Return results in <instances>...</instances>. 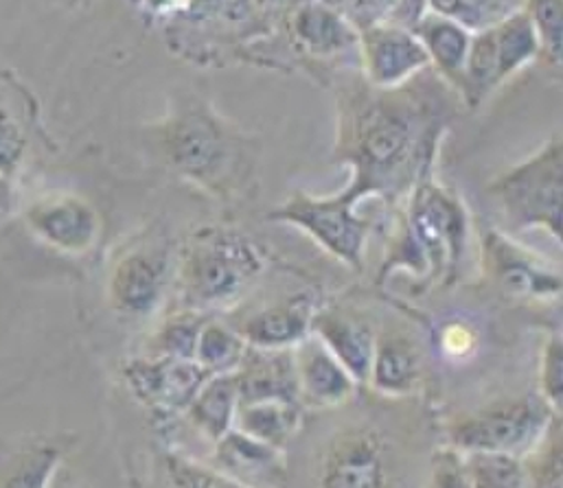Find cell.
Returning <instances> with one entry per match:
<instances>
[{
	"label": "cell",
	"mask_w": 563,
	"mask_h": 488,
	"mask_svg": "<svg viewBox=\"0 0 563 488\" xmlns=\"http://www.w3.org/2000/svg\"><path fill=\"white\" fill-rule=\"evenodd\" d=\"M522 9L538 33L542 55L560 68L563 57V0H525Z\"/></svg>",
	"instance_id": "cell-32"
},
{
	"label": "cell",
	"mask_w": 563,
	"mask_h": 488,
	"mask_svg": "<svg viewBox=\"0 0 563 488\" xmlns=\"http://www.w3.org/2000/svg\"><path fill=\"white\" fill-rule=\"evenodd\" d=\"M540 55V40L525 9L474 31L459 99L472 110L481 108L505 81Z\"/></svg>",
	"instance_id": "cell-6"
},
{
	"label": "cell",
	"mask_w": 563,
	"mask_h": 488,
	"mask_svg": "<svg viewBox=\"0 0 563 488\" xmlns=\"http://www.w3.org/2000/svg\"><path fill=\"white\" fill-rule=\"evenodd\" d=\"M357 204L346 189L335 196L294 191L271 213V220L296 226L344 265L362 269L371 222L357 215Z\"/></svg>",
	"instance_id": "cell-8"
},
{
	"label": "cell",
	"mask_w": 563,
	"mask_h": 488,
	"mask_svg": "<svg viewBox=\"0 0 563 488\" xmlns=\"http://www.w3.org/2000/svg\"><path fill=\"white\" fill-rule=\"evenodd\" d=\"M287 35L296 53L311 59H333L357 51V26L340 11L318 2L298 0L287 15Z\"/></svg>",
	"instance_id": "cell-14"
},
{
	"label": "cell",
	"mask_w": 563,
	"mask_h": 488,
	"mask_svg": "<svg viewBox=\"0 0 563 488\" xmlns=\"http://www.w3.org/2000/svg\"><path fill=\"white\" fill-rule=\"evenodd\" d=\"M2 198H4V178L0 176V204H2Z\"/></svg>",
	"instance_id": "cell-38"
},
{
	"label": "cell",
	"mask_w": 563,
	"mask_h": 488,
	"mask_svg": "<svg viewBox=\"0 0 563 488\" xmlns=\"http://www.w3.org/2000/svg\"><path fill=\"white\" fill-rule=\"evenodd\" d=\"M163 136L176 171L216 196L235 193L251 176L244 136L209 106H189L176 112Z\"/></svg>",
	"instance_id": "cell-4"
},
{
	"label": "cell",
	"mask_w": 563,
	"mask_h": 488,
	"mask_svg": "<svg viewBox=\"0 0 563 488\" xmlns=\"http://www.w3.org/2000/svg\"><path fill=\"white\" fill-rule=\"evenodd\" d=\"M522 7L525 0H428L430 11L448 15L470 31L487 29Z\"/></svg>",
	"instance_id": "cell-28"
},
{
	"label": "cell",
	"mask_w": 563,
	"mask_h": 488,
	"mask_svg": "<svg viewBox=\"0 0 563 488\" xmlns=\"http://www.w3.org/2000/svg\"><path fill=\"white\" fill-rule=\"evenodd\" d=\"M31 99L9 77H0V176L7 180L22 165L31 132Z\"/></svg>",
	"instance_id": "cell-24"
},
{
	"label": "cell",
	"mask_w": 563,
	"mask_h": 488,
	"mask_svg": "<svg viewBox=\"0 0 563 488\" xmlns=\"http://www.w3.org/2000/svg\"><path fill=\"white\" fill-rule=\"evenodd\" d=\"M428 11V0H353L349 20L357 26L397 24L412 29Z\"/></svg>",
	"instance_id": "cell-31"
},
{
	"label": "cell",
	"mask_w": 563,
	"mask_h": 488,
	"mask_svg": "<svg viewBox=\"0 0 563 488\" xmlns=\"http://www.w3.org/2000/svg\"><path fill=\"white\" fill-rule=\"evenodd\" d=\"M318 2H322V4H327V7H331V9L340 11V13H344L346 18H349L351 4H353V0H318Z\"/></svg>",
	"instance_id": "cell-37"
},
{
	"label": "cell",
	"mask_w": 563,
	"mask_h": 488,
	"mask_svg": "<svg viewBox=\"0 0 563 488\" xmlns=\"http://www.w3.org/2000/svg\"><path fill=\"white\" fill-rule=\"evenodd\" d=\"M481 260L487 278L507 296L529 300H558L562 274L540 254L514 242L500 229H485L481 235Z\"/></svg>",
	"instance_id": "cell-9"
},
{
	"label": "cell",
	"mask_w": 563,
	"mask_h": 488,
	"mask_svg": "<svg viewBox=\"0 0 563 488\" xmlns=\"http://www.w3.org/2000/svg\"><path fill=\"white\" fill-rule=\"evenodd\" d=\"M300 403L294 401H249L240 403L235 425L240 432L283 450L300 428Z\"/></svg>",
	"instance_id": "cell-25"
},
{
	"label": "cell",
	"mask_w": 563,
	"mask_h": 488,
	"mask_svg": "<svg viewBox=\"0 0 563 488\" xmlns=\"http://www.w3.org/2000/svg\"><path fill=\"white\" fill-rule=\"evenodd\" d=\"M542 399L562 414L563 408V342L560 333H553L544 344L540 368Z\"/></svg>",
	"instance_id": "cell-34"
},
{
	"label": "cell",
	"mask_w": 563,
	"mask_h": 488,
	"mask_svg": "<svg viewBox=\"0 0 563 488\" xmlns=\"http://www.w3.org/2000/svg\"><path fill=\"white\" fill-rule=\"evenodd\" d=\"M316 311L313 298L298 293L246 315L235 324V331L246 340L249 346L294 348L311 333Z\"/></svg>",
	"instance_id": "cell-16"
},
{
	"label": "cell",
	"mask_w": 563,
	"mask_h": 488,
	"mask_svg": "<svg viewBox=\"0 0 563 488\" xmlns=\"http://www.w3.org/2000/svg\"><path fill=\"white\" fill-rule=\"evenodd\" d=\"M441 346H443V353H450V355L467 353L474 346V333L470 326L461 322H452L441 333Z\"/></svg>",
	"instance_id": "cell-36"
},
{
	"label": "cell",
	"mask_w": 563,
	"mask_h": 488,
	"mask_svg": "<svg viewBox=\"0 0 563 488\" xmlns=\"http://www.w3.org/2000/svg\"><path fill=\"white\" fill-rule=\"evenodd\" d=\"M357 57L364 81L375 88H397L430 68V57L412 29L371 24L357 29Z\"/></svg>",
	"instance_id": "cell-12"
},
{
	"label": "cell",
	"mask_w": 563,
	"mask_h": 488,
	"mask_svg": "<svg viewBox=\"0 0 563 488\" xmlns=\"http://www.w3.org/2000/svg\"><path fill=\"white\" fill-rule=\"evenodd\" d=\"M432 485L443 488H470L465 454L452 445L439 450L432 458Z\"/></svg>",
	"instance_id": "cell-35"
},
{
	"label": "cell",
	"mask_w": 563,
	"mask_h": 488,
	"mask_svg": "<svg viewBox=\"0 0 563 488\" xmlns=\"http://www.w3.org/2000/svg\"><path fill=\"white\" fill-rule=\"evenodd\" d=\"M260 4H273V2H279V0H257Z\"/></svg>",
	"instance_id": "cell-39"
},
{
	"label": "cell",
	"mask_w": 563,
	"mask_h": 488,
	"mask_svg": "<svg viewBox=\"0 0 563 488\" xmlns=\"http://www.w3.org/2000/svg\"><path fill=\"white\" fill-rule=\"evenodd\" d=\"M419 77V75H417ZM417 77L397 88L364 79L338 95L335 160L353 174L346 191L362 202L406 200L419 180L434 174V158L448 127V95Z\"/></svg>",
	"instance_id": "cell-1"
},
{
	"label": "cell",
	"mask_w": 563,
	"mask_h": 488,
	"mask_svg": "<svg viewBox=\"0 0 563 488\" xmlns=\"http://www.w3.org/2000/svg\"><path fill=\"white\" fill-rule=\"evenodd\" d=\"M132 395L158 414H185L211 373L196 359L152 355L123 366Z\"/></svg>",
	"instance_id": "cell-11"
},
{
	"label": "cell",
	"mask_w": 563,
	"mask_h": 488,
	"mask_svg": "<svg viewBox=\"0 0 563 488\" xmlns=\"http://www.w3.org/2000/svg\"><path fill=\"white\" fill-rule=\"evenodd\" d=\"M211 313L194 311V309H178L172 318L165 320L161 331L154 337V355L194 359L196 344L202 324Z\"/></svg>",
	"instance_id": "cell-29"
},
{
	"label": "cell",
	"mask_w": 563,
	"mask_h": 488,
	"mask_svg": "<svg viewBox=\"0 0 563 488\" xmlns=\"http://www.w3.org/2000/svg\"><path fill=\"white\" fill-rule=\"evenodd\" d=\"M24 220L40 242L66 254L92 249L101 235L99 213L70 193H55L33 202L24 211Z\"/></svg>",
	"instance_id": "cell-13"
},
{
	"label": "cell",
	"mask_w": 563,
	"mask_h": 488,
	"mask_svg": "<svg viewBox=\"0 0 563 488\" xmlns=\"http://www.w3.org/2000/svg\"><path fill=\"white\" fill-rule=\"evenodd\" d=\"M487 191L514 231L540 229L562 242V136L555 134L533 156L503 171Z\"/></svg>",
	"instance_id": "cell-5"
},
{
	"label": "cell",
	"mask_w": 563,
	"mask_h": 488,
	"mask_svg": "<svg viewBox=\"0 0 563 488\" xmlns=\"http://www.w3.org/2000/svg\"><path fill=\"white\" fill-rule=\"evenodd\" d=\"M472 235V220L461 198L426 176L404 200V215L379 280L393 269H408L432 285L459 278Z\"/></svg>",
	"instance_id": "cell-2"
},
{
	"label": "cell",
	"mask_w": 563,
	"mask_h": 488,
	"mask_svg": "<svg viewBox=\"0 0 563 488\" xmlns=\"http://www.w3.org/2000/svg\"><path fill=\"white\" fill-rule=\"evenodd\" d=\"M384 456L377 436L368 432H353L340 439L324 461L322 487L377 488L384 487Z\"/></svg>",
	"instance_id": "cell-19"
},
{
	"label": "cell",
	"mask_w": 563,
	"mask_h": 488,
	"mask_svg": "<svg viewBox=\"0 0 563 488\" xmlns=\"http://www.w3.org/2000/svg\"><path fill=\"white\" fill-rule=\"evenodd\" d=\"M412 31L423 44L430 57V66H434L439 77L459 95L474 31L430 9L412 26Z\"/></svg>",
	"instance_id": "cell-20"
},
{
	"label": "cell",
	"mask_w": 563,
	"mask_h": 488,
	"mask_svg": "<svg viewBox=\"0 0 563 488\" xmlns=\"http://www.w3.org/2000/svg\"><path fill=\"white\" fill-rule=\"evenodd\" d=\"M421 379V355L417 346L401 335L375 340L368 381L377 392L401 397L410 395Z\"/></svg>",
	"instance_id": "cell-21"
},
{
	"label": "cell",
	"mask_w": 563,
	"mask_h": 488,
	"mask_svg": "<svg viewBox=\"0 0 563 488\" xmlns=\"http://www.w3.org/2000/svg\"><path fill=\"white\" fill-rule=\"evenodd\" d=\"M311 333L329 348V353L351 373L357 384L368 381L375 337L366 322L335 309H322L313 315Z\"/></svg>",
	"instance_id": "cell-18"
},
{
	"label": "cell",
	"mask_w": 563,
	"mask_h": 488,
	"mask_svg": "<svg viewBox=\"0 0 563 488\" xmlns=\"http://www.w3.org/2000/svg\"><path fill=\"white\" fill-rule=\"evenodd\" d=\"M246 340L229 326L224 320L209 315L200 329L196 344V362L205 366L211 375L238 370L246 355Z\"/></svg>",
	"instance_id": "cell-26"
},
{
	"label": "cell",
	"mask_w": 563,
	"mask_h": 488,
	"mask_svg": "<svg viewBox=\"0 0 563 488\" xmlns=\"http://www.w3.org/2000/svg\"><path fill=\"white\" fill-rule=\"evenodd\" d=\"M282 452L268 443H262L238 428H231L216 443V461L220 472L233 478L240 487L249 485V478L273 476L282 472Z\"/></svg>",
	"instance_id": "cell-23"
},
{
	"label": "cell",
	"mask_w": 563,
	"mask_h": 488,
	"mask_svg": "<svg viewBox=\"0 0 563 488\" xmlns=\"http://www.w3.org/2000/svg\"><path fill=\"white\" fill-rule=\"evenodd\" d=\"M172 276V254L167 245H136L128 249L110 271V302L119 313L130 318L152 315L161 307Z\"/></svg>",
	"instance_id": "cell-10"
},
{
	"label": "cell",
	"mask_w": 563,
	"mask_h": 488,
	"mask_svg": "<svg viewBox=\"0 0 563 488\" xmlns=\"http://www.w3.org/2000/svg\"><path fill=\"white\" fill-rule=\"evenodd\" d=\"M266 269L255 242L235 229H202L178 256L174 269L180 307L194 311L231 309L246 298Z\"/></svg>",
	"instance_id": "cell-3"
},
{
	"label": "cell",
	"mask_w": 563,
	"mask_h": 488,
	"mask_svg": "<svg viewBox=\"0 0 563 488\" xmlns=\"http://www.w3.org/2000/svg\"><path fill=\"white\" fill-rule=\"evenodd\" d=\"M529 487H562V425L560 414L551 421L538 445L522 456Z\"/></svg>",
	"instance_id": "cell-30"
},
{
	"label": "cell",
	"mask_w": 563,
	"mask_h": 488,
	"mask_svg": "<svg viewBox=\"0 0 563 488\" xmlns=\"http://www.w3.org/2000/svg\"><path fill=\"white\" fill-rule=\"evenodd\" d=\"M240 406V379L238 370L211 375L198 390L196 399L187 408L191 425L207 436L213 445L235 425V412Z\"/></svg>",
	"instance_id": "cell-22"
},
{
	"label": "cell",
	"mask_w": 563,
	"mask_h": 488,
	"mask_svg": "<svg viewBox=\"0 0 563 488\" xmlns=\"http://www.w3.org/2000/svg\"><path fill=\"white\" fill-rule=\"evenodd\" d=\"M291 353L300 406L333 408L353 397L357 381L313 333L298 342Z\"/></svg>",
	"instance_id": "cell-15"
},
{
	"label": "cell",
	"mask_w": 563,
	"mask_h": 488,
	"mask_svg": "<svg viewBox=\"0 0 563 488\" xmlns=\"http://www.w3.org/2000/svg\"><path fill=\"white\" fill-rule=\"evenodd\" d=\"M470 488H525L529 476L525 461L503 452H463Z\"/></svg>",
	"instance_id": "cell-27"
},
{
	"label": "cell",
	"mask_w": 563,
	"mask_h": 488,
	"mask_svg": "<svg viewBox=\"0 0 563 488\" xmlns=\"http://www.w3.org/2000/svg\"><path fill=\"white\" fill-rule=\"evenodd\" d=\"M238 379H240V403H249V401L300 403L291 348L249 346L238 368Z\"/></svg>",
	"instance_id": "cell-17"
},
{
	"label": "cell",
	"mask_w": 563,
	"mask_h": 488,
	"mask_svg": "<svg viewBox=\"0 0 563 488\" xmlns=\"http://www.w3.org/2000/svg\"><path fill=\"white\" fill-rule=\"evenodd\" d=\"M558 412L538 397L494 403L448 428V441L461 452H503L525 456L549 430Z\"/></svg>",
	"instance_id": "cell-7"
},
{
	"label": "cell",
	"mask_w": 563,
	"mask_h": 488,
	"mask_svg": "<svg viewBox=\"0 0 563 488\" xmlns=\"http://www.w3.org/2000/svg\"><path fill=\"white\" fill-rule=\"evenodd\" d=\"M167 476L176 487H240L233 478L224 476L222 472L209 469L187 456L167 454Z\"/></svg>",
	"instance_id": "cell-33"
}]
</instances>
